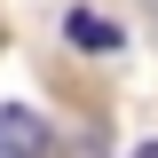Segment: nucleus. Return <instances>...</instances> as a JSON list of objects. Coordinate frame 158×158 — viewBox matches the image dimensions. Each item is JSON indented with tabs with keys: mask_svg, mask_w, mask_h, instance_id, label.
<instances>
[{
	"mask_svg": "<svg viewBox=\"0 0 158 158\" xmlns=\"http://www.w3.org/2000/svg\"><path fill=\"white\" fill-rule=\"evenodd\" d=\"M135 158H158V142H142V150H135Z\"/></svg>",
	"mask_w": 158,
	"mask_h": 158,
	"instance_id": "nucleus-3",
	"label": "nucleus"
},
{
	"mask_svg": "<svg viewBox=\"0 0 158 158\" xmlns=\"http://www.w3.org/2000/svg\"><path fill=\"white\" fill-rule=\"evenodd\" d=\"M63 40H71L79 56H118V24L95 16V8H71V16H63Z\"/></svg>",
	"mask_w": 158,
	"mask_h": 158,
	"instance_id": "nucleus-2",
	"label": "nucleus"
},
{
	"mask_svg": "<svg viewBox=\"0 0 158 158\" xmlns=\"http://www.w3.org/2000/svg\"><path fill=\"white\" fill-rule=\"evenodd\" d=\"M0 158H48V118L24 103H0Z\"/></svg>",
	"mask_w": 158,
	"mask_h": 158,
	"instance_id": "nucleus-1",
	"label": "nucleus"
}]
</instances>
